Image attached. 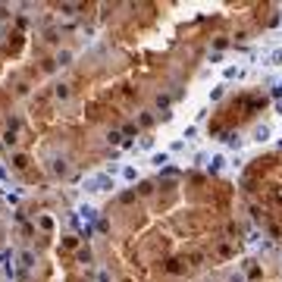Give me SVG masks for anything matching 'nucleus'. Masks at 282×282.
Wrapping results in <instances>:
<instances>
[{
  "label": "nucleus",
  "mask_w": 282,
  "mask_h": 282,
  "mask_svg": "<svg viewBox=\"0 0 282 282\" xmlns=\"http://www.w3.org/2000/svg\"><path fill=\"white\" fill-rule=\"evenodd\" d=\"M267 66H282V47L270 53V63H267Z\"/></svg>",
  "instance_id": "obj_2"
},
{
  "label": "nucleus",
  "mask_w": 282,
  "mask_h": 282,
  "mask_svg": "<svg viewBox=\"0 0 282 282\" xmlns=\"http://www.w3.org/2000/svg\"><path fill=\"white\" fill-rule=\"evenodd\" d=\"M226 79H241V69L238 66H229V69H226Z\"/></svg>",
  "instance_id": "obj_4"
},
{
  "label": "nucleus",
  "mask_w": 282,
  "mask_h": 282,
  "mask_svg": "<svg viewBox=\"0 0 282 282\" xmlns=\"http://www.w3.org/2000/svg\"><path fill=\"white\" fill-rule=\"evenodd\" d=\"M226 144H229L232 150H238V147H241V138H238V135H229V138H226Z\"/></svg>",
  "instance_id": "obj_5"
},
{
  "label": "nucleus",
  "mask_w": 282,
  "mask_h": 282,
  "mask_svg": "<svg viewBox=\"0 0 282 282\" xmlns=\"http://www.w3.org/2000/svg\"><path fill=\"white\" fill-rule=\"evenodd\" d=\"M273 94H276V98H282V82H279V85L273 88Z\"/></svg>",
  "instance_id": "obj_7"
},
{
  "label": "nucleus",
  "mask_w": 282,
  "mask_h": 282,
  "mask_svg": "<svg viewBox=\"0 0 282 282\" xmlns=\"http://www.w3.org/2000/svg\"><path fill=\"white\" fill-rule=\"evenodd\" d=\"M276 113H279V116H282V101H279V104H276Z\"/></svg>",
  "instance_id": "obj_8"
},
{
  "label": "nucleus",
  "mask_w": 282,
  "mask_h": 282,
  "mask_svg": "<svg viewBox=\"0 0 282 282\" xmlns=\"http://www.w3.org/2000/svg\"><path fill=\"white\" fill-rule=\"evenodd\" d=\"M166 160H169V154H157V157H154V166H163Z\"/></svg>",
  "instance_id": "obj_6"
},
{
  "label": "nucleus",
  "mask_w": 282,
  "mask_h": 282,
  "mask_svg": "<svg viewBox=\"0 0 282 282\" xmlns=\"http://www.w3.org/2000/svg\"><path fill=\"white\" fill-rule=\"evenodd\" d=\"M267 138H270V126H257V129H254V141H260V144H263Z\"/></svg>",
  "instance_id": "obj_1"
},
{
  "label": "nucleus",
  "mask_w": 282,
  "mask_h": 282,
  "mask_svg": "<svg viewBox=\"0 0 282 282\" xmlns=\"http://www.w3.org/2000/svg\"><path fill=\"white\" fill-rule=\"evenodd\" d=\"M223 163H226L223 157H213V160H210V173H220V169H223Z\"/></svg>",
  "instance_id": "obj_3"
}]
</instances>
